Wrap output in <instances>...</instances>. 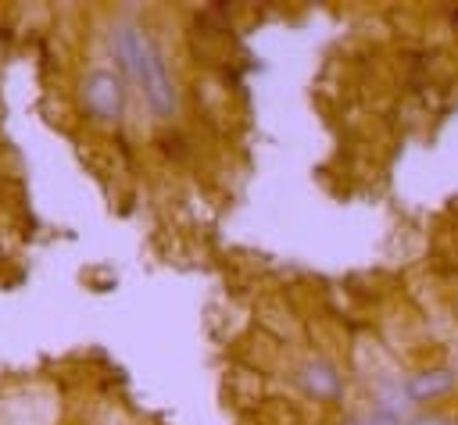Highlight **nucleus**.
I'll return each instance as SVG.
<instances>
[{"label":"nucleus","instance_id":"f257e3e1","mask_svg":"<svg viewBox=\"0 0 458 425\" xmlns=\"http://www.w3.org/2000/svg\"><path fill=\"white\" fill-rule=\"evenodd\" d=\"M114 57L122 64V71L129 79H136V86L143 89L150 111L157 118H168L175 111V89L172 79L165 71V61L157 54V46L147 39V32H140L136 25H122L114 32Z\"/></svg>","mask_w":458,"mask_h":425},{"label":"nucleus","instance_id":"f03ea898","mask_svg":"<svg viewBox=\"0 0 458 425\" xmlns=\"http://www.w3.org/2000/svg\"><path fill=\"white\" fill-rule=\"evenodd\" d=\"M79 96H82V107H86L97 121H104V125H114V121L122 118V111H125V86H122V79H118L114 71H107V68H93V71L82 79Z\"/></svg>","mask_w":458,"mask_h":425},{"label":"nucleus","instance_id":"7ed1b4c3","mask_svg":"<svg viewBox=\"0 0 458 425\" xmlns=\"http://www.w3.org/2000/svg\"><path fill=\"white\" fill-rule=\"evenodd\" d=\"M451 389H454V371L451 368H422V371L404 379V396L411 404H429V400H437Z\"/></svg>","mask_w":458,"mask_h":425},{"label":"nucleus","instance_id":"20e7f679","mask_svg":"<svg viewBox=\"0 0 458 425\" xmlns=\"http://www.w3.org/2000/svg\"><path fill=\"white\" fill-rule=\"evenodd\" d=\"M301 386H304V393L315 396V400H333V396H340V389H344V382H340V375H336V368H333L329 361H308V364L301 368Z\"/></svg>","mask_w":458,"mask_h":425},{"label":"nucleus","instance_id":"39448f33","mask_svg":"<svg viewBox=\"0 0 458 425\" xmlns=\"http://www.w3.org/2000/svg\"><path fill=\"white\" fill-rule=\"evenodd\" d=\"M365 425H401V418H397V411L394 407H376L372 414H365L361 418Z\"/></svg>","mask_w":458,"mask_h":425},{"label":"nucleus","instance_id":"423d86ee","mask_svg":"<svg viewBox=\"0 0 458 425\" xmlns=\"http://www.w3.org/2000/svg\"><path fill=\"white\" fill-rule=\"evenodd\" d=\"M404 425H451L444 414H415L411 421H404Z\"/></svg>","mask_w":458,"mask_h":425},{"label":"nucleus","instance_id":"0eeeda50","mask_svg":"<svg viewBox=\"0 0 458 425\" xmlns=\"http://www.w3.org/2000/svg\"><path fill=\"white\" fill-rule=\"evenodd\" d=\"M344 425H365V421H361V418H351V421H344Z\"/></svg>","mask_w":458,"mask_h":425},{"label":"nucleus","instance_id":"6e6552de","mask_svg":"<svg viewBox=\"0 0 458 425\" xmlns=\"http://www.w3.org/2000/svg\"><path fill=\"white\" fill-rule=\"evenodd\" d=\"M454 425H458V421H454Z\"/></svg>","mask_w":458,"mask_h":425}]
</instances>
